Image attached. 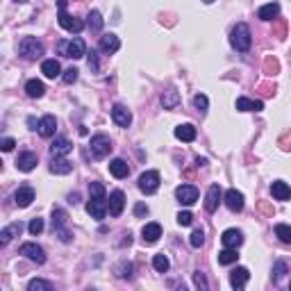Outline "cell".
Masks as SVG:
<instances>
[{
	"label": "cell",
	"instance_id": "cell-25",
	"mask_svg": "<svg viewBox=\"0 0 291 291\" xmlns=\"http://www.w3.org/2000/svg\"><path fill=\"white\" fill-rule=\"evenodd\" d=\"M109 173H112L114 178L123 180L130 175V166H127L125 159H112V162H109Z\"/></svg>",
	"mask_w": 291,
	"mask_h": 291
},
{
	"label": "cell",
	"instance_id": "cell-32",
	"mask_svg": "<svg viewBox=\"0 0 291 291\" xmlns=\"http://www.w3.org/2000/svg\"><path fill=\"white\" fill-rule=\"evenodd\" d=\"M25 93L30 98H41L46 93L44 82H41V80H28V82H25Z\"/></svg>",
	"mask_w": 291,
	"mask_h": 291
},
{
	"label": "cell",
	"instance_id": "cell-6",
	"mask_svg": "<svg viewBox=\"0 0 291 291\" xmlns=\"http://www.w3.org/2000/svg\"><path fill=\"white\" fill-rule=\"evenodd\" d=\"M18 253H21L23 257H28L30 261H34V264H44V261H46V253H44V248L37 246V244H32V241H28V244H23V246L18 248Z\"/></svg>",
	"mask_w": 291,
	"mask_h": 291
},
{
	"label": "cell",
	"instance_id": "cell-1",
	"mask_svg": "<svg viewBox=\"0 0 291 291\" xmlns=\"http://www.w3.org/2000/svg\"><path fill=\"white\" fill-rule=\"evenodd\" d=\"M230 44L232 48H237L239 52H246L253 44V37H250V28H248L246 23H237L230 32Z\"/></svg>",
	"mask_w": 291,
	"mask_h": 291
},
{
	"label": "cell",
	"instance_id": "cell-48",
	"mask_svg": "<svg viewBox=\"0 0 291 291\" xmlns=\"http://www.w3.org/2000/svg\"><path fill=\"white\" fill-rule=\"evenodd\" d=\"M264 68H266V75H276L280 66H277L276 60H271V57H269V60H266V64H264Z\"/></svg>",
	"mask_w": 291,
	"mask_h": 291
},
{
	"label": "cell",
	"instance_id": "cell-13",
	"mask_svg": "<svg viewBox=\"0 0 291 291\" xmlns=\"http://www.w3.org/2000/svg\"><path fill=\"white\" fill-rule=\"evenodd\" d=\"M223 200H225V205H228V209L230 212H241L244 209V194L241 191H237V189H230V191H225V196H223Z\"/></svg>",
	"mask_w": 291,
	"mask_h": 291
},
{
	"label": "cell",
	"instance_id": "cell-46",
	"mask_svg": "<svg viewBox=\"0 0 291 291\" xmlns=\"http://www.w3.org/2000/svg\"><path fill=\"white\" fill-rule=\"evenodd\" d=\"M55 237H60L61 244H68V241L73 239V234H71L66 228H60V230H55Z\"/></svg>",
	"mask_w": 291,
	"mask_h": 291
},
{
	"label": "cell",
	"instance_id": "cell-26",
	"mask_svg": "<svg viewBox=\"0 0 291 291\" xmlns=\"http://www.w3.org/2000/svg\"><path fill=\"white\" fill-rule=\"evenodd\" d=\"M277 14H280V2H269V5L260 7L257 18H261V21H276Z\"/></svg>",
	"mask_w": 291,
	"mask_h": 291
},
{
	"label": "cell",
	"instance_id": "cell-30",
	"mask_svg": "<svg viewBox=\"0 0 291 291\" xmlns=\"http://www.w3.org/2000/svg\"><path fill=\"white\" fill-rule=\"evenodd\" d=\"M180 105V91L178 89H166L162 93V107L164 109H175Z\"/></svg>",
	"mask_w": 291,
	"mask_h": 291
},
{
	"label": "cell",
	"instance_id": "cell-12",
	"mask_svg": "<svg viewBox=\"0 0 291 291\" xmlns=\"http://www.w3.org/2000/svg\"><path fill=\"white\" fill-rule=\"evenodd\" d=\"M107 207H109V214H112V216H121V214H123V207H125V194H123L121 189L112 191Z\"/></svg>",
	"mask_w": 291,
	"mask_h": 291
},
{
	"label": "cell",
	"instance_id": "cell-14",
	"mask_svg": "<svg viewBox=\"0 0 291 291\" xmlns=\"http://www.w3.org/2000/svg\"><path fill=\"white\" fill-rule=\"evenodd\" d=\"M73 150V143L66 137H55V141L50 143V155L52 157H66Z\"/></svg>",
	"mask_w": 291,
	"mask_h": 291
},
{
	"label": "cell",
	"instance_id": "cell-16",
	"mask_svg": "<svg viewBox=\"0 0 291 291\" xmlns=\"http://www.w3.org/2000/svg\"><path fill=\"white\" fill-rule=\"evenodd\" d=\"M98 48H100V52H105V55H114V52H119V48H121V39L116 37V34H105V37H100Z\"/></svg>",
	"mask_w": 291,
	"mask_h": 291
},
{
	"label": "cell",
	"instance_id": "cell-40",
	"mask_svg": "<svg viewBox=\"0 0 291 291\" xmlns=\"http://www.w3.org/2000/svg\"><path fill=\"white\" fill-rule=\"evenodd\" d=\"M189 244L194 248H200L202 244H205V232L202 230H194L191 232V239H189Z\"/></svg>",
	"mask_w": 291,
	"mask_h": 291
},
{
	"label": "cell",
	"instance_id": "cell-2",
	"mask_svg": "<svg viewBox=\"0 0 291 291\" xmlns=\"http://www.w3.org/2000/svg\"><path fill=\"white\" fill-rule=\"evenodd\" d=\"M57 50H60L61 57H71V60H82L84 55H87V46L80 37L71 39V41H60L57 46Z\"/></svg>",
	"mask_w": 291,
	"mask_h": 291
},
{
	"label": "cell",
	"instance_id": "cell-21",
	"mask_svg": "<svg viewBox=\"0 0 291 291\" xmlns=\"http://www.w3.org/2000/svg\"><path fill=\"white\" fill-rule=\"evenodd\" d=\"M221 241H223V246H225V248H239L241 244H244V234H241L239 230L230 228V230H225V232H223Z\"/></svg>",
	"mask_w": 291,
	"mask_h": 291
},
{
	"label": "cell",
	"instance_id": "cell-53",
	"mask_svg": "<svg viewBox=\"0 0 291 291\" xmlns=\"http://www.w3.org/2000/svg\"><path fill=\"white\" fill-rule=\"evenodd\" d=\"M260 209L264 212V214H271V216H273V209H271L269 205H266V202H260Z\"/></svg>",
	"mask_w": 291,
	"mask_h": 291
},
{
	"label": "cell",
	"instance_id": "cell-43",
	"mask_svg": "<svg viewBox=\"0 0 291 291\" xmlns=\"http://www.w3.org/2000/svg\"><path fill=\"white\" fill-rule=\"evenodd\" d=\"M28 230H30V234H41L44 232V218H32L30 221V225H28Z\"/></svg>",
	"mask_w": 291,
	"mask_h": 291
},
{
	"label": "cell",
	"instance_id": "cell-35",
	"mask_svg": "<svg viewBox=\"0 0 291 291\" xmlns=\"http://www.w3.org/2000/svg\"><path fill=\"white\" fill-rule=\"evenodd\" d=\"M103 14H100V12H98V9H93V12H91L89 14V21H87V25H89V30L91 32H100L103 30Z\"/></svg>",
	"mask_w": 291,
	"mask_h": 291
},
{
	"label": "cell",
	"instance_id": "cell-56",
	"mask_svg": "<svg viewBox=\"0 0 291 291\" xmlns=\"http://www.w3.org/2000/svg\"><path fill=\"white\" fill-rule=\"evenodd\" d=\"M14 2H28V0H14Z\"/></svg>",
	"mask_w": 291,
	"mask_h": 291
},
{
	"label": "cell",
	"instance_id": "cell-22",
	"mask_svg": "<svg viewBox=\"0 0 291 291\" xmlns=\"http://www.w3.org/2000/svg\"><path fill=\"white\" fill-rule=\"evenodd\" d=\"M271 194L276 200H291V187L282 180H276L273 184H271Z\"/></svg>",
	"mask_w": 291,
	"mask_h": 291
},
{
	"label": "cell",
	"instance_id": "cell-3",
	"mask_svg": "<svg viewBox=\"0 0 291 291\" xmlns=\"http://www.w3.org/2000/svg\"><path fill=\"white\" fill-rule=\"evenodd\" d=\"M57 7H60V14H57V21H60V25L64 28L66 32H82L84 30V23L80 21V18H75V16H71L66 12V0H60L57 2Z\"/></svg>",
	"mask_w": 291,
	"mask_h": 291
},
{
	"label": "cell",
	"instance_id": "cell-33",
	"mask_svg": "<svg viewBox=\"0 0 291 291\" xmlns=\"http://www.w3.org/2000/svg\"><path fill=\"white\" fill-rule=\"evenodd\" d=\"M237 260H239L237 248H225V250L218 253V264H221V266H230V264H234Z\"/></svg>",
	"mask_w": 291,
	"mask_h": 291
},
{
	"label": "cell",
	"instance_id": "cell-39",
	"mask_svg": "<svg viewBox=\"0 0 291 291\" xmlns=\"http://www.w3.org/2000/svg\"><path fill=\"white\" fill-rule=\"evenodd\" d=\"M194 105H196V109H198V112H207V107H209V100H207V96H205V93H196L194 96Z\"/></svg>",
	"mask_w": 291,
	"mask_h": 291
},
{
	"label": "cell",
	"instance_id": "cell-38",
	"mask_svg": "<svg viewBox=\"0 0 291 291\" xmlns=\"http://www.w3.org/2000/svg\"><path fill=\"white\" fill-rule=\"evenodd\" d=\"M52 284L46 282V280H30V284H28V291H50Z\"/></svg>",
	"mask_w": 291,
	"mask_h": 291
},
{
	"label": "cell",
	"instance_id": "cell-8",
	"mask_svg": "<svg viewBox=\"0 0 291 291\" xmlns=\"http://www.w3.org/2000/svg\"><path fill=\"white\" fill-rule=\"evenodd\" d=\"M175 198H178V202H182V205H194V202L198 200V189H196L194 184H180V187L175 189Z\"/></svg>",
	"mask_w": 291,
	"mask_h": 291
},
{
	"label": "cell",
	"instance_id": "cell-47",
	"mask_svg": "<svg viewBox=\"0 0 291 291\" xmlns=\"http://www.w3.org/2000/svg\"><path fill=\"white\" fill-rule=\"evenodd\" d=\"M119 277H132V264H121L119 266Z\"/></svg>",
	"mask_w": 291,
	"mask_h": 291
},
{
	"label": "cell",
	"instance_id": "cell-54",
	"mask_svg": "<svg viewBox=\"0 0 291 291\" xmlns=\"http://www.w3.org/2000/svg\"><path fill=\"white\" fill-rule=\"evenodd\" d=\"M68 202H71V205H77V202H80V194H71L68 196Z\"/></svg>",
	"mask_w": 291,
	"mask_h": 291
},
{
	"label": "cell",
	"instance_id": "cell-51",
	"mask_svg": "<svg viewBox=\"0 0 291 291\" xmlns=\"http://www.w3.org/2000/svg\"><path fill=\"white\" fill-rule=\"evenodd\" d=\"M135 214L137 216H146V214H148V207H146L143 202H139V205L135 207Z\"/></svg>",
	"mask_w": 291,
	"mask_h": 291
},
{
	"label": "cell",
	"instance_id": "cell-23",
	"mask_svg": "<svg viewBox=\"0 0 291 291\" xmlns=\"http://www.w3.org/2000/svg\"><path fill=\"white\" fill-rule=\"evenodd\" d=\"M21 230H23L21 221H18V223L7 225V228H2V230H0V246H7V244L14 239V237H18V234H21Z\"/></svg>",
	"mask_w": 291,
	"mask_h": 291
},
{
	"label": "cell",
	"instance_id": "cell-15",
	"mask_svg": "<svg viewBox=\"0 0 291 291\" xmlns=\"http://www.w3.org/2000/svg\"><path fill=\"white\" fill-rule=\"evenodd\" d=\"M221 198H223V194H221V187L218 184H212L207 191V198H205V209H207L209 214H214L218 209V202H221Z\"/></svg>",
	"mask_w": 291,
	"mask_h": 291
},
{
	"label": "cell",
	"instance_id": "cell-29",
	"mask_svg": "<svg viewBox=\"0 0 291 291\" xmlns=\"http://www.w3.org/2000/svg\"><path fill=\"white\" fill-rule=\"evenodd\" d=\"M68 223V214H66V209L64 207H52V232L55 230H60V228H66Z\"/></svg>",
	"mask_w": 291,
	"mask_h": 291
},
{
	"label": "cell",
	"instance_id": "cell-4",
	"mask_svg": "<svg viewBox=\"0 0 291 291\" xmlns=\"http://www.w3.org/2000/svg\"><path fill=\"white\" fill-rule=\"evenodd\" d=\"M18 52H21L23 60H39L41 55H44V44L39 41L37 37H25L18 44Z\"/></svg>",
	"mask_w": 291,
	"mask_h": 291
},
{
	"label": "cell",
	"instance_id": "cell-57",
	"mask_svg": "<svg viewBox=\"0 0 291 291\" xmlns=\"http://www.w3.org/2000/svg\"><path fill=\"white\" fill-rule=\"evenodd\" d=\"M289 289H291V284H289Z\"/></svg>",
	"mask_w": 291,
	"mask_h": 291
},
{
	"label": "cell",
	"instance_id": "cell-31",
	"mask_svg": "<svg viewBox=\"0 0 291 291\" xmlns=\"http://www.w3.org/2000/svg\"><path fill=\"white\" fill-rule=\"evenodd\" d=\"M41 73L46 75V77H50V80H55V77H60L61 75V66L57 60H46L44 64H41Z\"/></svg>",
	"mask_w": 291,
	"mask_h": 291
},
{
	"label": "cell",
	"instance_id": "cell-55",
	"mask_svg": "<svg viewBox=\"0 0 291 291\" xmlns=\"http://www.w3.org/2000/svg\"><path fill=\"white\" fill-rule=\"evenodd\" d=\"M202 2H205V5H209V2H214V0H202Z\"/></svg>",
	"mask_w": 291,
	"mask_h": 291
},
{
	"label": "cell",
	"instance_id": "cell-41",
	"mask_svg": "<svg viewBox=\"0 0 291 291\" xmlns=\"http://www.w3.org/2000/svg\"><path fill=\"white\" fill-rule=\"evenodd\" d=\"M77 73H80V71L71 66V68H66V71L61 73V80H64L66 84H73V82H77Z\"/></svg>",
	"mask_w": 291,
	"mask_h": 291
},
{
	"label": "cell",
	"instance_id": "cell-7",
	"mask_svg": "<svg viewBox=\"0 0 291 291\" xmlns=\"http://www.w3.org/2000/svg\"><path fill=\"white\" fill-rule=\"evenodd\" d=\"M139 189H141L143 194H155L157 189H159V173L157 171H146L141 173V178H139Z\"/></svg>",
	"mask_w": 291,
	"mask_h": 291
},
{
	"label": "cell",
	"instance_id": "cell-45",
	"mask_svg": "<svg viewBox=\"0 0 291 291\" xmlns=\"http://www.w3.org/2000/svg\"><path fill=\"white\" fill-rule=\"evenodd\" d=\"M191 221H194V214H191V212H180L178 214V223L180 225L187 228V225H191Z\"/></svg>",
	"mask_w": 291,
	"mask_h": 291
},
{
	"label": "cell",
	"instance_id": "cell-37",
	"mask_svg": "<svg viewBox=\"0 0 291 291\" xmlns=\"http://www.w3.org/2000/svg\"><path fill=\"white\" fill-rule=\"evenodd\" d=\"M287 271H289L287 269V261H276V264H273V273H271V276H273V282H280Z\"/></svg>",
	"mask_w": 291,
	"mask_h": 291
},
{
	"label": "cell",
	"instance_id": "cell-24",
	"mask_svg": "<svg viewBox=\"0 0 291 291\" xmlns=\"http://www.w3.org/2000/svg\"><path fill=\"white\" fill-rule=\"evenodd\" d=\"M141 237L146 244H155L159 237H162V225L159 223H146L141 228Z\"/></svg>",
	"mask_w": 291,
	"mask_h": 291
},
{
	"label": "cell",
	"instance_id": "cell-19",
	"mask_svg": "<svg viewBox=\"0 0 291 291\" xmlns=\"http://www.w3.org/2000/svg\"><path fill=\"white\" fill-rule=\"evenodd\" d=\"M71 171H73V164L68 162L66 157H52L50 159V173H55V175H68Z\"/></svg>",
	"mask_w": 291,
	"mask_h": 291
},
{
	"label": "cell",
	"instance_id": "cell-42",
	"mask_svg": "<svg viewBox=\"0 0 291 291\" xmlns=\"http://www.w3.org/2000/svg\"><path fill=\"white\" fill-rule=\"evenodd\" d=\"M89 194L91 198H105V187L100 182H89Z\"/></svg>",
	"mask_w": 291,
	"mask_h": 291
},
{
	"label": "cell",
	"instance_id": "cell-49",
	"mask_svg": "<svg viewBox=\"0 0 291 291\" xmlns=\"http://www.w3.org/2000/svg\"><path fill=\"white\" fill-rule=\"evenodd\" d=\"M87 55H89V68L91 71H93V73H98V55H96V50H91V52H87Z\"/></svg>",
	"mask_w": 291,
	"mask_h": 291
},
{
	"label": "cell",
	"instance_id": "cell-28",
	"mask_svg": "<svg viewBox=\"0 0 291 291\" xmlns=\"http://www.w3.org/2000/svg\"><path fill=\"white\" fill-rule=\"evenodd\" d=\"M237 109L239 112H261L264 103L261 100H250V98H237Z\"/></svg>",
	"mask_w": 291,
	"mask_h": 291
},
{
	"label": "cell",
	"instance_id": "cell-50",
	"mask_svg": "<svg viewBox=\"0 0 291 291\" xmlns=\"http://www.w3.org/2000/svg\"><path fill=\"white\" fill-rule=\"evenodd\" d=\"M14 146H16V141L12 139V137H5V139L0 141V148L5 150V153H9V150H14Z\"/></svg>",
	"mask_w": 291,
	"mask_h": 291
},
{
	"label": "cell",
	"instance_id": "cell-27",
	"mask_svg": "<svg viewBox=\"0 0 291 291\" xmlns=\"http://www.w3.org/2000/svg\"><path fill=\"white\" fill-rule=\"evenodd\" d=\"M175 137H178L180 141L191 143L196 137H198V132H196V127L191 125V123H184V125H178V127H175Z\"/></svg>",
	"mask_w": 291,
	"mask_h": 291
},
{
	"label": "cell",
	"instance_id": "cell-5",
	"mask_svg": "<svg viewBox=\"0 0 291 291\" xmlns=\"http://www.w3.org/2000/svg\"><path fill=\"white\" fill-rule=\"evenodd\" d=\"M112 139L107 135H96L91 137V155H93V159H105V157L112 153Z\"/></svg>",
	"mask_w": 291,
	"mask_h": 291
},
{
	"label": "cell",
	"instance_id": "cell-52",
	"mask_svg": "<svg viewBox=\"0 0 291 291\" xmlns=\"http://www.w3.org/2000/svg\"><path fill=\"white\" fill-rule=\"evenodd\" d=\"M39 123H41V121H37L34 116H30V119H28V125H30V130H39Z\"/></svg>",
	"mask_w": 291,
	"mask_h": 291
},
{
	"label": "cell",
	"instance_id": "cell-34",
	"mask_svg": "<svg viewBox=\"0 0 291 291\" xmlns=\"http://www.w3.org/2000/svg\"><path fill=\"white\" fill-rule=\"evenodd\" d=\"M153 266H155L157 273H166V271L171 269V261H168V257H166L164 253H157L155 257H153Z\"/></svg>",
	"mask_w": 291,
	"mask_h": 291
},
{
	"label": "cell",
	"instance_id": "cell-9",
	"mask_svg": "<svg viewBox=\"0 0 291 291\" xmlns=\"http://www.w3.org/2000/svg\"><path fill=\"white\" fill-rule=\"evenodd\" d=\"M107 202H105V198H91L89 202H87V212H89L91 218H96V221H103L105 216H107Z\"/></svg>",
	"mask_w": 291,
	"mask_h": 291
},
{
	"label": "cell",
	"instance_id": "cell-17",
	"mask_svg": "<svg viewBox=\"0 0 291 291\" xmlns=\"http://www.w3.org/2000/svg\"><path fill=\"white\" fill-rule=\"evenodd\" d=\"M37 162H39V157H37V153H21L18 155V159H16V166H18V171H23V173H30L34 166H37Z\"/></svg>",
	"mask_w": 291,
	"mask_h": 291
},
{
	"label": "cell",
	"instance_id": "cell-44",
	"mask_svg": "<svg viewBox=\"0 0 291 291\" xmlns=\"http://www.w3.org/2000/svg\"><path fill=\"white\" fill-rule=\"evenodd\" d=\"M194 284L198 287V289H202V291H207L209 289V284H207V280H205V273H194Z\"/></svg>",
	"mask_w": 291,
	"mask_h": 291
},
{
	"label": "cell",
	"instance_id": "cell-36",
	"mask_svg": "<svg viewBox=\"0 0 291 291\" xmlns=\"http://www.w3.org/2000/svg\"><path fill=\"white\" fill-rule=\"evenodd\" d=\"M276 237L282 241V244H291V225L277 223L276 225Z\"/></svg>",
	"mask_w": 291,
	"mask_h": 291
},
{
	"label": "cell",
	"instance_id": "cell-11",
	"mask_svg": "<svg viewBox=\"0 0 291 291\" xmlns=\"http://www.w3.org/2000/svg\"><path fill=\"white\" fill-rule=\"evenodd\" d=\"M248 280H250V271H248L246 266H237V269L230 273V284H232V289H237V291L244 289Z\"/></svg>",
	"mask_w": 291,
	"mask_h": 291
},
{
	"label": "cell",
	"instance_id": "cell-18",
	"mask_svg": "<svg viewBox=\"0 0 291 291\" xmlns=\"http://www.w3.org/2000/svg\"><path fill=\"white\" fill-rule=\"evenodd\" d=\"M55 130H57V119L52 116V114H46L41 123H39V135L44 137V139H50L55 135Z\"/></svg>",
	"mask_w": 291,
	"mask_h": 291
},
{
	"label": "cell",
	"instance_id": "cell-20",
	"mask_svg": "<svg viewBox=\"0 0 291 291\" xmlns=\"http://www.w3.org/2000/svg\"><path fill=\"white\" fill-rule=\"evenodd\" d=\"M32 200H34V189H32V187H21V189H16L14 202L18 205V207H30Z\"/></svg>",
	"mask_w": 291,
	"mask_h": 291
},
{
	"label": "cell",
	"instance_id": "cell-10",
	"mask_svg": "<svg viewBox=\"0 0 291 291\" xmlns=\"http://www.w3.org/2000/svg\"><path fill=\"white\" fill-rule=\"evenodd\" d=\"M112 119L119 127H130V123H132V112L127 109L125 105H114L112 107Z\"/></svg>",
	"mask_w": 291,
	"mask_h": 291
}]
</instances>
